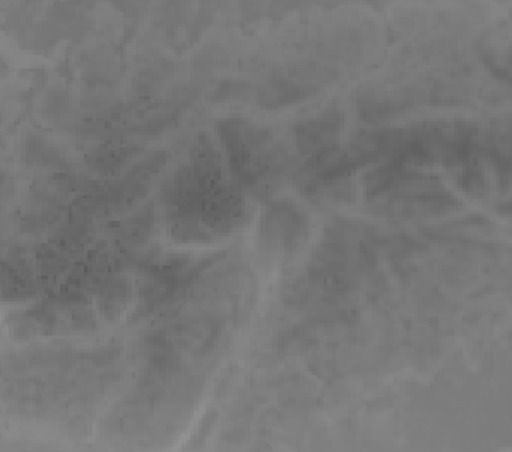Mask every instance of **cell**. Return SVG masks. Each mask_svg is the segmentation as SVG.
Instances as JSON below:
<instances>
[{"label":"cell","instance_id":"obj_4","mask_svg":"<svg viewBox=\"0 0 512 452\" xmlns=\"http://www.w3.org/2000/svg\"><path fill=\"white\" fill-rule=\"evenodd\" d=\"M307 235L305 216L290 203H274L262 218V245L269 252H292Z\"/></svg>","mask_w":512,"mask_h":452},{"label":"cell","instance_id":"obj_5","mask_svg":"<svg viewBox=\"0 0 512 452\" xmlns=\"http://www.w3.org/2000/svg\"><path fill=\"white\" fill-rule=\"evenodd\" d=\"M343 125H345L343 112L336 108L295 125V136H297L300 153L310 156V160L328 155L336 148Z\"/></svg>","mask_w":512,"mask_h":452},{"label":"cell","instance_id":"obj_1","mask_svg":"<svg viewBox=\"0 0 512 452\" xmlns=\"http://www.w3.org/2000/svg\"><path fill=\"white\" fill-rule=\"evenodd\" d=\"M173 237L209 242L244 223V197L221 179L220 156L208 137H199L191 165L180 168L163 187Z\"/></svg>","mask_w":512,"mask_h":452},{"label":"cell","instance_id":"obj_3","mask_svg":"<svg viewBox=\"0 0 512 452\" xmlns=\"http://www.w3.org/2000/svg\"><path fill=\"white\" fill-rule=\"evenodd\" d=\"M218 134L240 187L256 189L266 177L285 172L288 156L271 146L273 134L268 129L244 119H227L218 124Z\"/></svg>","mask_w":512,"mask_h":452},{"label":"cell","instance_id":"obj_2","mask_svg":"<svg viewBox=\"0 0 512 452\" xmlns=\"http://www.w3.org/2000/svg\"><path fill=\"white\" fill-rule=\"evenodd\" d=\"M365 192L369 201L377 203L376 211L394 218H423L459 208L456 197L441 180L399 163H386L369 173Z\"/></svg>","mask_w":512,"mask_h":452}]
</instances>
